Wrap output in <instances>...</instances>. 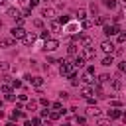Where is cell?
Returning <instances> with one entry per match:
<instances>
[{"instance_id": "f6af8a7d", "label": "cell", "mask_w": 126, "mask_h": 126, "mask_svg": "<svg viewBox=\"0 0 126 126\" xmlns=\"http://www.w3.org/2000/svg\"><path fill=\"white\" fill-rule=\"evenodd\" d=\"M6 126H16V124H14V122H8V124H6Z\"/></svg>"}, {"instance_id": "ab89813d", "label": "cell", "mask_w": 126, "mask_h": 126, "mask_svg": "<svg viewBox=\"0 0 126 126\" xmlns=\"http://www.w3.org/2000/svg\"><path fill=\"white\" fill-rule=\"evenodd\" d=\"M39 102H41V104H43V106H51V102H49V100H47V98H41V100H39Z\"/></svg>"}, {"instance_id": "52a82bcc", "label": "cell", "mask_w": 126, "mask_h": 126, "mask_svg": "<svg viewBox=\"0 0 126 126\" xmlns=\"http://www.w3.org/2000/svg\"><path fill=\"white\" fill-rule=\"evenodd\" d=\"M100 49H102L104 53H112V51H114V43H112V41H102V43H100Z\"/></svg>"}, {"instance_id": "484cf974", "label": "cell", "mask_w": 126, "mask_h": 126, "mask_svg": "<svg viewBox=\"0 0 126 126\" xmlns=\"http://www.w3.org/2000/svg\"><path fill=\"white\" fill-rule=\"evenodd\" d=\"M57 22H59V24H63V26H65V24H67V22H69V16H61V18H59V20H57Z\"/></svg>"}, {"instance_id": "ffe728a7", "label": "cell", "mask_w": 126, "mask_h": 126, "mask_svg": "<svg viewBox=\"0 0 126 126\" xmlns=\"http://www.w3.org/2000/svg\"><path fill=\"white\" fill-rule=\"evenodd\" d=\"M96 83H98V85H102V83H110V75H106V73H104V75H100Z\"/></svg>"}, {"instance_id": "ba28073f", "label": "cell", "mask_w": 126, "mask_h": 126, "mask_svg": "<svg viewBox=\"0 0 126 126\" xmlns=\"http://www.w3.org/2000/svg\"><path fill=\"white\" fill-rule=\"evenodd\" d=\"M79 47H81V45H77L75 41H71L69 47H67V53H69V55H77V53H79Z\"/></svg>"}, {"instance_id": "9a60e30c", "label": "cell", "mask_w": 126, "mask_h": 126, "mask_svg": "<svg viewBox=\"0 0 126 126\" xmlns=\"http://www.w3.org/2000/svg\"><path fill=\"white\" fill-rule=\"evenodd\" d=\"M87 114H89V116H98V114H100V110L96 108V104H94V106L91 104V106L87 108Z\"/></svg>"}, {"instance_id": "60d3db41", "label": "cell", "mask_w": 126, "mask_h": 126, "mask_svg": "<svg viewBox=\"0 0 126 126\" xmlns=\"http://www.w3.org/2000/svg\"><path fill=\"white\" fill-rule=\"evenodd\" d=\"M32 124H33V126H39V124H41V118H33Z\"/></svg>"}, {"instance_id": "d6a6232c", "label": "cell", "mask_w": 126, "mask_h": 126, "mask_svg": "<svg viewBox=\"0 0 126 126\" xmlns=\"http://www.w3.org/2000/svg\"><path fill=\"white\" fill-rule=\"evenodd\" d=\"M75 120H77V124H85V122H87V118H85V116H77Z\"/></svg>"}, {"instance_id": "4fadbf2b", "label": "cell", "mask_w": 126, "mask_h": 126, "mask_svg": "<svg viewBox=\"0 0 126 126\" xmlns=\"http://www.w3.org/2000/svg\"><path fill=\"white\" fill-rule=\"evenodd\" d=\"M35 37H37V35H35V33H26V35H24V39H22V41H24V43H28V45H32V43H33V41H35Z\"/></svg>"}, {"instance_id": "277c9868", "label": "cell", "mask_w": 126, "mask_h": 126, "mask_svg": "<svg viewBox=\"0 0 126 126\" xmlns=\"http://www.w3.org/2000/svg\"><path fill=\"white\" fill-rule=\"evenodd\" d=\"M102 32H104V35H116V32H118V26H114V24H110V26H102Z\"/></svg>"}, {"instance_id": "8fae6325", "label": "cell", "mask_w": 126, "mask_h": 126, "mask_svg": "<svg viewBox=\"0 0 126 126\" xmlns=\"http://www.w3.org/2000/svg\"><path fill=\"white\" fill-rule=\"evenodd\" d=\"M93 93H94V87H83V89H81V94H83L85 98L93 96Z\"/></svg>"}, {"instance_id": "d590c367", "label": "cell", "mask_w": 126, "mask_h": 126, "mask_svg": "<svg viewBox=\"0 0 126 126\" xmlns=\"http://www.w3.org/2000/svg\"><path fill=\"white\" fill-rule=\"evenodd\" d=\"M51 106H53V110H59V112H61V102H53Z\"/></svg>"}, {"instance_id": "30bf717a", "label": "cell", "mask_w": 126, "mask_h": 126, "mask_svg": "<svg viewBox=\"0 0 126 126\" xmlns=\"http://www.w3.org/2000/svg\"><path fill=\"white\" fill-rule=\"evenodd\" d=\"M71 63H73V67H75V69H81V67L85 65V59H83L81 55H77V57H75V59H73Z\"/></svg>"}, {"instance_id": "603a6c76", "label": "cell", "mask_w": 126, "mask_h": 126, "mask_svg": "<svg viewBox=\"0 0 126 126\" xmlns=\"http://www.w3.org/2000/svg\"><path fill=\"white\" fill-rule=\"evenodd\" d=\"M116 4H118L116 0H104V6H106V8H110V10H112V8H116Z\"/></svg>"}, {"instance_id": "74e56055", "label": "cell", "mask_w": 126, "mask_h": 126, "mask_svg": "<svg viewBox=\"0 0 126 126\" xmlns=\"http://www.w3.org/2000/svg\"><path fill=\"white\" fill-rule=\"evenodd\" d=\"M12 87H14V89H20L22 83H20V81H12Z\"/></svg>"}, {"instance_id": "d6986e66", "label": "cell", "mask_w": 126, "mask_h": 126, "mask_svg": "<svg viewBox=\"0 0 126 126\" xmlns=\"http://www.w3.org/2000/svg\"><path fill=\"white\" fill-rule=\"evenodd\" d=\"M110 85H112V89H116V91H118V89L122 87V81H120V79H112V77H110Z\"/></svg>"}, {"instance_id": "d4e9b609", "label": "cell", "mask_w": 126, "mask_h": 126, "mask_svg": "<svg viewBox=\"0 0 126 126\" xmlns=\"http://www.w3.org/2000/svg\"><path fill=\"white\" fill-rule=\"evenodd\" d=\"M35 108H37V102H35V100L28 102V110H35Z\"/></svg>"}, {"instance_id": "3957f363", "label": "cell", "mask_w": 126, "mask_h": 126, "mask_svg": "<svg viewBox=\"0 0 126 126\" xmlns=\"http://www.w3.org/2000/svg\"><path fill=\"white\" fill-rule=\"evenodd\" d=\"M59 47V41L57 39H45V43H43V49L45 51H55Z\"/></svg>"}, {"instance_id": "4dcf8cb0", "label": "cell", "mask_w": 126, "mask_h": 126, "mask_svg": "<svg viewBox=\"0 0 126 126\" xmlns=\"http://www.w3.org/2000/svg\"><path fill=\"white\" fill-rule=\"evenodd\" d=\"M91 26H93V22H91V20H83V28H85V30H87V28H91Z\"/></svg>"}, {"instance_id": "8d00e7d4", "label": "cell", "mask_w": 126, "mask_h": 126, "mask_svg": "<svg viewBox=\"0 0 126 126\" xmlns=\"http://www.w3.org/2000/svg\"><path fill=\"white\" fill-rule=\"evenodd\" d=\"M122 41H126V32H124V33H120V35H118V43H122Z\"/></svg>"}, {"instance_id": "cb8c5ba5", "label": "cell", "mask_w": 126, "mask_h": 126, "mask_svg": "<svg viewBox=\"0 0 126 126\" xmlns=\"http://www.w3.org/2000/svg\"><path fill=\"white\" fill-rule=\"evenodd\" d=\"M59 116H61V112H59V110H51V112H49V118H51V120H57Z\"/></svg>"}, {"instance_id": "e0dca14e", "label": "cell", "mask_w": 126, "mask_h": 126, "mask_svg": "<svg viewBox=\"0 0 126 126\" xmlns=\"http://www.w3.org/2000/svg\"><path fill=\"white\" fill-rule=\"evenodd\" d=\"M61 30V24L57 22V20H53L51 24H49V32H59Z\"/></svg>"}, {"instance_id": "ac0fdd59", "label": "cell", "mask_w": 126, "mask_h": 126, "mask_svg": "<svg viewBox=\"0 0 126 126\" xmlns=\"http://www.w3.org/2000/svg\"><path fill=\"white\" fill-rule=\"evenodd\" d=\"M112 63H114V57H112V53H110V55H106V57L102 59V65H104V67H108V65H112Z\"/></svg>"}, {"instance_id": "6da1fadb", "label": "cell", "mask_w": 126, "mask_h": 126, "mask_svg": "<svg viewBox=\"0 0 126 126\" xmlns=\"http://www.w3.org/2000/svg\"><path fill=\"white\" fill-rule=\"evenodd\" d=\"M59 63H61V65H59V73H61L63 77H69L71 81H73V79H77V71H75V67H73V63H71V61H67V59H65V61H59Z\"/></svg>"}, {"instance_id": "f1b7e54d", "label": "cell", "mask_w": 126, "mask_h": 126, "mask_svg": "<svg viewBox=\"0 0 126 126\" xmlns=\"http://www.w3.org/2000/svg\"><path fill=\"white\" fill-rule=\"evenodd\" d=\"M37 4H39V0H28V6H30V8H35Z\"/></svg>"}, {"instance_id": "ee69618b", "label": "cell", "mask_w": 126, "mask_h": 126, "mask_svg": "<svg viewBox=\"0 0 126 126\" xmlns=\"http://www.w3.org/2000/svg\"><path fill=\"white\" fill-rule=\"evenodd\" d=\"M118 2H120V4H122V6H126V0H118Z\"/></svg>"}, {"instance_id": "44dd1931", "label": "cell", "mask_w": 126, "mask_h": 126, "mask_svg": "<svg viewBox=\"0 0 126 126\" xmlns=\"http://www.w3.org/2000/svg\"><path fill=\"white\" fill-rule=\"evenodd\" d=\"M120 110H116V108H112V110H108V118H120Z\"/></svg>"}, {"instance_id": "e575fe53", "label": "cell", "mask_w": 126, "mask_h": 126, "mask_svg": "<svg viewBox=\"0 0 126 126\" xmlns=\"http://www.w3.org/2000/svg\"><path fill=\"white\" fill-rule=\"evenodd\" d=\"M94 24H98V26H104V18H100V16H98V18L94 20Z\"/></svg>"}, {"instance_id": "8992f818", "label": "cell", "mask_w": 126, "mask_h": 126, "mask_svg": "<svg viewBox=\"0 0 126 126\" xmlns=\"http://www.w3.org/2000/svg\"><path fill=\"white\" fill-rule=\"evenodd\" d=\"M91 43H93L91 35H79V45H81V47H89Z\"/></svg>"}, {"instance_id": "5bb4252c", "label": "cell", "mask_w": 126, "mask_h": 126, "mask_svg": "<svg viewBox=\"0 0 126 126\" xmlns=\"http://www.w3.org/2000/svg\"><path fill=\"white\" fill-rule=\"evenodd\" d=\"M41 16H43V18H53V16H55V10H53V8H43V10H41Z\"/></svg>"}, {"instance_id": "5b68a950", "label": "cell", "mask_w": 126, "mask_h": 126, "mask_svg": "<svg viewBox=\"0 0 126 126\" xmlns=\"http://www.w3.org/2000/svg\"><path fill=\"white\" fill-rule=\"evenodd\" d=\"M79 55H81L85 61H87V59H93V57H94V49H91V47H83Z\"/></svg>"}, {"instance_id": "bcb514c9", "label": "cell", "mask_w": 126, "mask_h": 126, "mask_svg": "<svg viewBox=\"0 0 126 126\" xmlns=\"http://www.w3.org/2000/svg\"><path fill=\"white\" fill-rule=\"evenodd\" d=\"M4 4H6V0H0V6H4Z\"/></svg>"}, {"instance_id": "f35d334b", "label": "cell", "mask_w": 126, "mask_h": 126, "mask_svg": "<svg viewBox=\"0 0 126 126\" xmlns=\"http://www.w3.org/2000/svg\"><path fill=\"white\" fill-rule=\"evenodd\" d=\"M67 96H69V94H67V93H65V91H61V93H59V98H61V100H65V98H67Z\"/></svg>"}, {"instance_id": "83f0119b", "label": "cell", "mask_w": 126, "mask_h": 126, "mask_svg": "<svg viewBox=\"0 0 126 126\" xmlns=\"http://www.w3.org/2000/svg\"><path fill=\"white\" fill-rule=\"evenodd\" d=\"M12 118H14V120H18V118H24V114H22V112H16V110H14V112H12Z\"/></svg>"}, {"instance_id": "2e32d148", "label": "cell", "mask_w": 126, "mask_h": 126, "mask_svg": "<svg viewBox=\"0 0 126 126\" xmlns=\"http://www.w3.org/2000/svg\"><path fill=\"white\" fill-rule=\"evenodd\" d=\"M6 16H10V18H20V12H18L16 8H8V10H6Z\"/></svg>"}, {"instance_id": "f546056e", "label": "cell", "mask_w": 126, "mask_h": 126, "mask_svg": "<svg viewBox=\"0 0 126 126\" xmlns=\"http://www.w3.org/2000/svg\"><path fill=\"white\" fill-rule=\"evenodd\" d=\"M118 69H120L122 73H126V61H120V63H118Z\"/></svg>"}, {"instance_id": "4316f807", "label": "cell", "mask_w": 126, "mask_h": 126, "mask_svg": "<svg viewBox=\"0 0 126 126\" xmlns=\"http://www.w3.org/2000/svg\"><path fill=\"white\" fill-rule=\"evenodd\" d=\"M39 37H41L43 41H45V39H49V32H47V30H45V32H41V33H39Z\"/></svg>"}, {"instance_id": "836d02e7", "label": "cell", "mask_w": 126, "mask_h": 126, "mask_svg": "<svg viewBox=\"0 0 126 126\" xmlns=\"http://www.w3.org/2000/svg\"><path fill=\"white\" fill-rule=\"evenodd\" d=\"M0 69H2V71H8V69H10V65H8L6 61H2V63H0Z\"/></svg>"}, {"instance_id": "1f68e13d", "label": "cell", "mask_w": 126, "mask_h": 126, "mask_svg": "<svg viewBox=\"0 0 126 126\" xmlns=\"http://www.w3.org/2000/svg\"><path fill=\"white\" fill-rule=\"evenodd\" d=\"M14 98H16V96H14V93H12V91H8V93H6V100H14Z\"/></svg>"}, {"instance_id": "b9f144b4", "label": "cell", "mask_w": 126, "mask_h": 126, "mask_svg": "<svg viewBox=\"0 0 126 126\" xmlns=\"http://www.w3.org/2000/svg\"><path fill=\"white\" fill-rule=\"evenodd\" d=\"M18 98H20V102H26V100H28V96H26V94H20Z\"/></svg>"}, {"instance_id": "7bdbcfd3", "label": "cell", "mask_w": 126, "mask_h": 126, "mask_svg": "<svg viewBox=\"0 0 126 126\" xmlns=\"http://www.w3.org/2000/svg\"><path fill=\"white\" fill-rule=\"evenodd\" d=\"M120 118H122V120L126 122V112H122V114H120Z\"/></svg>"}, {"instance_id": "7a4b0ae2", "label": "cell", "mask_w": 126, "mask_h": 126, "mask_svg": "<svg viewBox=\"0 0 126 126\" xmlns=\"http://www.w3.org/2000/svg\"><path fill=\"white\" fill-rule=\"evenodd\" d=\"M10 33H12V37H14V39H24V35H26L28 32H26L22 26H14V28L10 30Z\"/></svg>"}, {"instance_id": "9c48e42d", "label": "cell", "mask_w": 126, "mask_h": 126, "mask_svg": "<svg viewBox=\"0 0 126 126\" xmlns=\"http://www.w3.org/2000/svg\"><path fill=\"white\" fill-rule=\"evenodd\" d=\"M26 79H28L32 85H35V87H41V85H43V79H41V77H30V75H26Z\"/></svg>"}, {"instance_id": "7c38bea8", "label": "cell", "mask_w": 126, "mask_h": 126, "mask_svg": "<svg viewBox=\"0 0 126 126\" xmlns=\"http://www.w3.org/2000/svg\"><path fill=\"white\" fill-rule=\"evenodd\" d=\"M14 45V37H2L0 39V47H12Z\"/></svg>"}, {"instance_id": "7402d4cb", "label": "cell", "mask_w": 126, "mask_h": 126, "mask_svg": "<svg viewBox=\"0 0 126 126\" xmlns=\"http://www.w3.org/2000/svg\"><path fill=\"white\" fill-rule=\"evenodd\" d=\"M77 18H79V20H85V18H87V10H85V8H79V10H77Z\"/></svg>"}]
</instances>
